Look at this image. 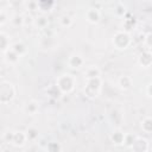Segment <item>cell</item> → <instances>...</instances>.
I'll return each instance as SVG.
<instances>
[{
	"label": "cell",
	"mask_w": 152,
	"mask_h": 152,
	"mask_svg": "<svg viewBox=\"0 0 152 152\" xmlns=\"http://www.w3.org/2000/svg\"><path fill=\"white\" fill-rule=\"evenodd\" d=\"M11 46H12V44H11L10 36L6 32L1 31L0 32V49H1V52L5 53L7 50L11 49Z\"/></svg>",
	"instance_id": "cell-10"
},
{
	"label": "cell",
	"mask_w": 152,
	"mask_h": 152,
	"mask_svg": "<svg viewBox=\"0 0 152 152\" xmlns=\"http://www.w3.org/2000/svg\"><path fill=\"white\" fill-rule=\"evenodd\" d=\"M26 141H28L27 139V135H26V132H13V138H12V141L11 144L15 147H23Z\"/></svg>",
	"instance_id": "cell-5"
},
{
	"label": "cell",
	"mask_w": 152,
	"mask_h": 152,
	"mask_svg": "<svg viewBox=\"0 0 152 152\" xmlns=\"http://www.w3.org/2000/svg\"><path fill=\"white\" fill-rule=\"evenodd\" d=\"M26 135H27L28 141H33V140H36L38 138V129L34 128V127H30L26 131Z\"/></svg>",
	"instance_id": "cell-21"
},
{
	"label": "cell",
	"mask_w": 152,
	"mask_h": 152,
	"mask_svg": "<svg viewBox=\"0 0 152 152\" xmlns=\"http://www.w3.org/2000/svg\"><path fill=\"white\" fill-rule=\"evenodd\" d=\"M15 97V87L10 81H1L0 83V102L2 104H7L13 101Z\"/></svg>",
	"instance_id": "cell-1"
},
{
	"label": "cell",
	"mask_w": 152,
	"mask_h": 152,
	"mask_svg": "<svg viewBox=\"0 0 152 152\" xmlns=\"http://www.w3.org/2000/svg\"><path fill=\"white\" fill-rule=\"evenodd\" d=\"M135 138H137V137H134L133 134H129V133H128V134H125V141H124V144H125L127 147L131 148V146L133 145Z\"/></svg>",
	"instance_id": "cell-24"
},
{
	"label": "cell",
	"mask_w": 152,
	"mask_h": 152,
	"mask_svg": "<svg viewBox=\"0 0 152 152\" xmlns=\"http://www.w3.org/2000/svg\"><path fill=\"white\" fill-rule=\"evenodd\" d=\"M83 64H84V59L81 55L74 53V55H70L68 58V65L71 69H80L83 66Z\"/></svg>",
	"instance_id": "cell-6"
},
{
	"label": "cell",
	"mask_w": 152,
	"mask_h": 152,
	"mask_svg": "<svg viewBox=\"0 0 152 152\" xmlns=\"http://www.w3.org/2000/svg\"><path fill=\"white\" fill-rule=\"evenodd\" d=\"M144 42H145V45L148 48V49H152V32L147 33L144 38Z\"/></svg>",
	"instance_id": "cell-26"
},
{
	"label": "cell",
	"mask_w": 152,
	"mask_h": 152,
	"mask_svg": "<svg viewBox=\"0 0 152 152\" xmlns=\"http://www.w3.org/2000/svg\"><path fill=\"white\" fill-rule=\"evenodd\" d=\"M4 56H5V61L8 63V64H11V65H14V64H17L18 62H19V58H20V56L14 51V50H12V49H10V50H7L5 53H2Z\"/></svg>",
	"instance_id": "cell-12"
},
{
	"label": "cell",
	"mask_w": 152,
	"mask_h": 152,
	"mask_svg": "<svg viewBox=\"0 0 152 152\" xmlns=\"http://www.w3.org/2000/svg\"><path fill=\"white\" fill-rule=\"evenodd\" d=\"M38 109H39V103H38V101H36V100H28V101L24 104V112H25L26 114H28V115L36 114V113L38 112Z\"/></svg>",
	"instance_id": "cell-11"
},
{
	"label": "cell",
	"mask_w": 152,
	"mask_h": 152,
	"mask_svg": "<svg viewBox=\"0 0 152 152\" xmlns=\"http://www.w3.org/2000/svg\"><path fill=\"white\" fill-rule=\"evenodd\" d=\"M11 49L14 50L20 57L27 53V48H26V45L23 42H15V43H13L12 46H11Z\"/></svg>",
	"instance_id": "cell-15"
},
{
	"label": "cell",
	"mask_w": 152,
	"mask_h": 152,
	"mask_svg": "<svg viewBox=\"0 0 152 152\" xmlns=\"http://www.w3.org/2000/svg\"><path fill=\"white\" fill-rule=\"evenodd\" d=\"M118 83H119V87L122 90H128L132 87V78L129 76H127V75H124V76H121L119 78Z\"/></svg>",
	"instance_id": "cell-17"
},
{
	"label": "cell",
	"mask_w": 152,
	"mask_h": 152,
	"mask_svg": "<svg viewBox=\"0 0 152 152\" xmlns=\"http://www.w3.org/2000/svg\"><path fill=\"white\" fill-rule=\"evenodd\" d=\"M59 23H61V25H62L63 27H70V26L72 25L74 20H72L69 15H63V17L59 19Z\"/></svg>",
	"instance_id": "cell-22"
},
{
	"label": "cell",
	"mask_w": 152,
	"mask_h": 152,
	"mask_svg": "<svg viewBox=\"0 0 152 152\" xmlns=\"http://www.w3.org/2000/svg\"><path fill=\"white\" fill-rule=\"evenodd\" d=\"M11 24L15 27H19V26H24L25 25V17L21 15V14H14L11 17Z\"/></svg>",
	"instance_id": "cell-19"
},
{
	"label": "cell",
	"mask_w": 152,
	"mask_h": 152,
	"mask_svg": "<svg viewBox=\"0 0 152 152\" xmlns=\"http://www.w3.org/2000/svg\"><path fill=\"white\" fill-rule=\"evenodd\" d=\"M100 18H101V14H100V11L97 8H88L87 12H86V19L88 23L90 24H97L100 21Z\"/></svg>",
	"instance_id": "cell-8"
},
{
	"label": "cell",
	"mask_w": 152,
	"mask_h": 152,
	"mask_svg": "<svg viewBox=\"0 0 152 152\" xmlns=\"http://www.w3.org/2000/svg\"><path fill=\"white\" fill-rule=\"evenodd\" d=\"M141 128L144 132L146 133H151L152 132V118H145L142 121H141Z\"/></svg>",
	"instance_id": "cell-20"
},
{
	"label": "cell",
	"mask_w": 152,
	"mask_h": 152,
	"mask_svg": "<svg viewBox=\"0 0 152 152\" xmlns=\"http://www.w3.org/2000/svg\"><path fill=\"white\" fill-rule=\"evenodd\" d=\"M131 148L133 151H137V152H144V151H147L148 150V142L145 138H141V137H137L133 145L131 146Z\"/></svg>",
	"instance_id": "cell-7"
},
{
	"label": "cell",
	"mask_w": 152,
	"mask_h": 152,
	"mask_svg": "<svg viewBox=\"0 0 152 152\" xmlns=\"http://www.w3.org/2000/svg\"><path fill=\"white\" fill-rule=\"evenodd\" d=\"M10 20H11V17L6 14L5 10H2V11H1V13H0V25H1V26H4V25H5L7 21H10Z\"/></svg>",
	"instance_id": "cell-25"
},
{
	"label": "cell",
	"mask_w": 152,
	"mask_h": 152,
	"mask_svg": "<svg viewBox=\"0 0 152 152\" xmlns=\"http://www.w3.org/2000/svg\"><path fill=\"white\" fill-rule=\"evenodd\" d=\"M33 25H34L36 27H38L39 30H44V28H46V27L49 26V20H48V18H46L45 15H38V17L34 19Z\"/></svg>",
	"instance_id": "cell-18"
},
{
	"label": "cell",
	"mask_w": 152,
	"mask_h": 152,
	"mask_svg": "<svg viewBox=\"0 0 152 152\" xmlns=\"http://www.w3.org/2000/svg\"><path fill=\"white\" fill-rule=\"evenodd\" d=\"M114 11H115V14H116V15L122 17V15L125 14V12H126V6H125L122 2H118Z\"/></svg>",
	"instance_id": "cell-23"
},
{
	"label": "cell",
	"mask_w": 152,
	"mask_h": 152,
	"mask_svg": "<svg viewBox=\"0 0 152 152\" xmlns=\"http://www.w3.org/2000/svg\"><path fill=\"white\" fill-rule=\"evenodd\" d=\"M46 94L52 99H58V97H61V95H63V93L61 91V89L58 88V86L56 83L51 84L46 88Z\"/></svg>",
	"instance_id": "cell-13"
},
{
	"label": "cell",
	"mask_w": 152,
	"mask_h": 152,
	"mask_svg": "<svg viewBox=\"0 0 152 152\" xmlns=\"http://www.w3.org/2000/svg\"><path fill=\"white\" fill-rule=\"evenodd\" d=\"M102 87V81L101 77H95V78H88L86 81V87H84V95L89 99H95L99 96Z\"/></svg>",
	"instance_id": "cell-3"
},
{
	"label": "cell",
	"mask_w": 152,
	"mask_h": 152,
	"mask_svg": "<svg viewBox=\"0 0 152 152\" xmlns=\"http://www.w3.org/2000/svg\"><path fill=\"white\" fill-rule=\"evenodd\" d=\"M146 93H147V95H148V96L152 99V82H151V83L147 86V88H146Z\"/></svg>",
	"instance_id": "cell-27"
},
{
	"label": "cell",
	"mask_w": 152,
	"mask_h": 152,
	"mask_svg": "<svg viewBox=\"0 0 152 152\" xmlns=\"http://www.w3.org/2000/svg\"><path fill=\"white\" fill-rule=\"evenodd\" d=\"M110 140H112V142L115 144V145H121V144H124V141H125V133H122L121 131L116 129V131H114V132L112 133Z\"/></svg>",
	"instance_id": "cell-14"
},
{
	"label": "cell",
	"mask_w": 152,
	"mask_h": 152,
	"mask_svg": "<svg viewBox=\"0 0 152 152\" xmlns=\"http://www.w3.org/2000/svg\"><path fill=\"white\" fill-rule=\"evenodd\" d=\"M100 75H101V71H100V69L97 68V66H89V68H87L86 69V71H84V77H86V80H88V78H95V77H100Z\"/></svg>",
	"instance_id": "cell-16"
},
{
	"label": "cell",
	"mask_w": 152,
	"mask_h": 152,
	"mask_svg": "<svg viewBox=\"0 0 152 152\" xmlns=\"http://www.w3.org/2000/svg\"><path fill=\"white\" fill-rule=\"evenodd\" d=\"M138 62L141 66L144 68H148L151 64H152V52L150 50H146L144 52L140 53L139 58H138Z\"/></svg>",
	"instance_id": "cell-9"
},
{
	"label": "cell",
	"mask_w": 152,
	"mask_h": 152,
	"mask_svg": "<svg viewBox=\"0 0 152 152\" xmlns=\"http://www.w3.org/2000/svg\"><path fill=\"white\" fill-rule=\"evenodd\" d=\"M112 42H113V45H114L115 49H118V50H126L132 44V38H131L128 32H126V31H118L113 36Z\"/></svg>",
	"instance_id": "cell-4"
},
{
	"label": "cell",
	"mask_w": 152,
	"mask_h": 152,
	"mask_svg": "<svg viewBox=\"0 0 152 152\" xmlns=\"http://www.w3.org/2000/svg\"><path fill=\"white\" fill-rule=\"evenodd\" d=\"M56 84L58 86V88L61 89V91L63 94H69L74 90V88L76 86V78L72 75L63 74V75L58 76V78L56 80Z\"/></svg>",
	"instance_id": "cell-2"
}]
</instances>
